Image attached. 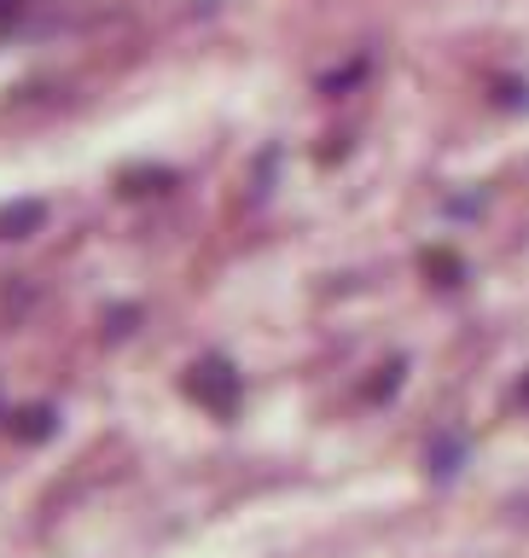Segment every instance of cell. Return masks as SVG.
<instances>
[{
	"label": "cell",
	"instance_id": "1",
	"mask_svg": "<svg viewBox=\"0 0 529 558\" xmlns=\"http://www.w3.org/2000/svg\"><path fill=\"white\" fill-rule=\"evenodd\" d=\"M187 390L199 396L216 418H233L239 413V396H244L239 390V373L227 361H199V366H192V378H187Z\"/></svg>",
	"mask_w": 529,
	"mask_h": 558
},
{
	"label": "cell",
	"instance_id": "2",
	"mask_svg": "<svg viewBox=\"0 0 529 558\" xmlns=\"http://www.w3.org/2000/svg\"><path fill=\"white\" fill-rule=\"evenodd\" d=\"M47 221V204L41 198H17V204H0V239H29L35 227Z\"/></svg>",
	"mask_w": 529,
	"mask_h": 558
},
{
	"label": "cell",
	"instance_id": "3",
	"mask_svg": "<svg viewBox=\"0 0 529 558\" xmlns=\"http://www.w3.org/2000/svg\"><path fill=\"white\" fill-rule=\"evenodd\" d=\"M52 425H59V418H52V408H29V413L12 418V430L24 436V442H41V436H52Z\"/></svg>",
	"mask_w": 529,
	"mask_h": 558
},
{
	"label": "cell",
	"instance_id": "4",
	"mask_svg": "<svg viewBox=\"0 0 529 558\" xmlns=\"http://www.w3.org/2000/svg\"><path fill=\"white\" fill-rule=\"evenodd\" d=\"M17 7H24V0H0V17H12Z\"/></svg>",
	"mask_w": 529,
	"mask_h": 558
}]
</instances>
